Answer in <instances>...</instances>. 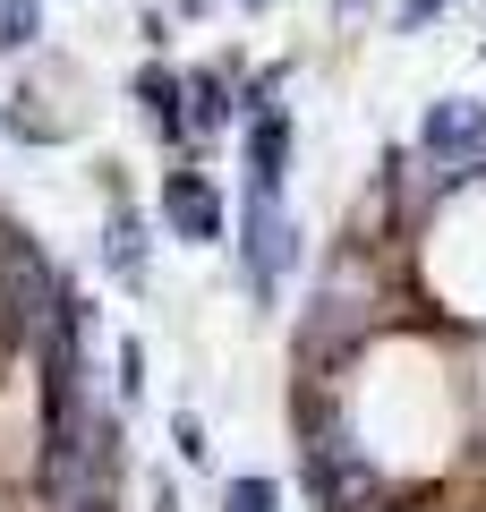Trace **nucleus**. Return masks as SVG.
Here are the masks:
<instances>
[{
	"label": "nucleus",
	"instance_id": "1",
	"mask_svg": "<svg viewBox=\"0 0 486 512\" xmlns=\"http://www.w3.org/2000/svg\"><path fill=\"white\" fill-rule=\"evenodd\" d=\"M60 308H69V299H60L43 248L18 239V231H0V333H43Z\"/></svg>",
	"mask_w": 486,
	"mask_h": 512
},
{
	"label": "nucleus",
	"instance_id": "2",
	"mask_svg": "<svg viewBox=\"0 0 486 512\" xmlns=\"http://www.w3.org/2000/svg\"><path fill=\"white\" fill-rule=\"evenodd\" d=\"M290 248H299V231H290V214H282V188L256 180L248 188V282L256 291H273V282L290 274Z\"/></svg>",
	"mask_w": 486,
	"mask_h": 512
},
{
	"label": "nucleus",
	"instance_id": "3",
	"mask_svg": "<svg viewBox=\"0 0 486 512\" xmlns=\"http://www.w3.org/2000/svg\"><path fill=\"white\" fill-rule=\"evenodd\" d=\"M359 333H367V299H359V282H333V291L316 299V316H307L299 350H307V359H324V367H333V359H342L350 342H359Z\"/></svg>",
	"mask_w": 486,
	"mask_h": 512
},
{
	"label": "nucleus",
	"instance_id": "4",
	"mask_svg": "<svg viewBox=\"0 0 486 512\" xmlns=\"http://www.w3.org/2000/svg\"><path fill=\"white\" fill-rule=\"evenodd\" d=\"M427 154L435 163H452V171H469V163H486V111L478 103H435L427 111Z\"/></svg>",
	"mask_w": 486,
	"mask_h": 512
},
{
	"label": "nucleus",
	"instance_id": "5",
	"mask_svg": "<svg viewBox=\"0 0 486 512\" xmlns=\"http://www.w3.org/2000/svg\"><path fill=\"white\" fill-rule=\"evenodd\" d=\"M162 222H171L180 239H214L222 231V197L197 180V171H171V188H162Z\"/></svg>",
	"mask_w": 486,
	"mask_h": 512
},
{
	"label": "nucleus",
	"instance_id": "6",
	"mask_svg": "<svg viewBox=\"0 0 486 512\" xmlns=\"http://www.w3.org/2000/svg\"><path fill=\"white\" fill-rule=\"evenodd\" d=\"M282 154H290V128L265 111V120H256V137H248V171H256L265 188H282Z\"/></svg>",
	"mask_w": 486,
	"mask_h": 512
},
{
	"label": "nucleus",
	"instance_id": "7",
	"mask_svg": "<svg viewBox=\"0 0 486 512\" xmlns=\"http://www.w3.org/2000/svg\"><path fill=\"white\" fill-rule=\"evenodd\" d=\"M111 274H120V282H145V231H137V222H111Z\"/></svg>",
	"mask_w": 486,
	"mask_h": 512
},
{
	"label": "nucleus",
	"instance_id": "8",
	"mask_svg": "<svg viewBox=\"0 0 486 512\" xmlns=\"http://www.w3.org/2000/svg\"><path fill=\"white\" fill-rule=\"evenodd\" d=\"M43 35V9L35 0H0V52H26Z\"/></svg>",
	"mask_w": 486,
	"mask_h": 512
},
{
	"label": "nucleus",
	"instance_id": "9",
	"mask_svg": "<svg viewBox=\"0 0 486 512\" xmlns=\"http://www.w3.org/2000/svg\"><path fill=\"white\" fill-rule=\"evenodd\" d=\"M188 103H197L188 128H222V111H231V103H222V77H188Z\"/></svg>",
	"mask_w": 486,
	"mask_h": 512
},
{
	"label": "nucleus",
	"instance_id": "10",
	"mask_svg": "<svg viewBox=\"0 0 486 512\" xmlns=\"http://www.w3.org/2000/svg\"><path fill=\"white\" fill-rule=\"evenodd\" d=\"M222 512H273V478H231L222 487Z\"/></svg>",
	"mask_w": 486,
	"mask_h": 512
},
{
	"label": "nucleus",
	"instance_id": "11",
	"mask_svg": "<svg viewBox=\"0 0 486 512\" xmlns=\"http://www.w3.org/2000/svg\"><path fill=\"white\" fill-rule=\"evenodd\" d=\"M435 9H444V0H410V9H401V26H427Z\"/></svg>",
	"mask_w": 486,
	"mask_h": 512
},
{
	"label": "nucleus",
	"instance_id": "12",
	"mask_svg": "<svg viewBox=\"0 0 486 512\" xmlns=\"http://www.w3.org/2000/svg\"><path fill=\"white\" fill-rule=\"evenodd\" d=\"M239 9H265V0H239Z\"/></svg>",
	"mask_w": 486,
	"mask_h": 512
}]
</instances>
